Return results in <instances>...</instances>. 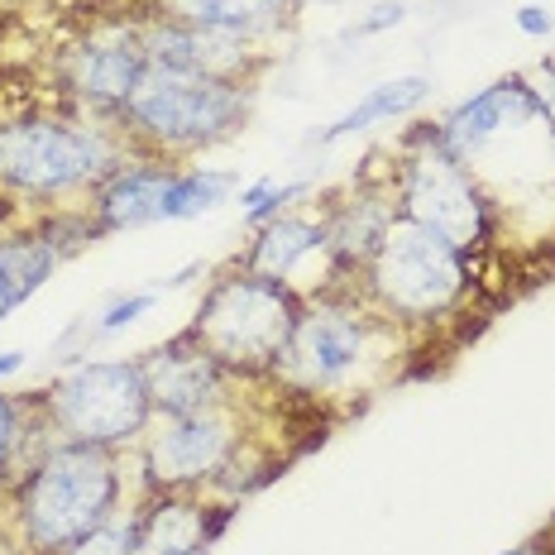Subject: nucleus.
<instances>
[{"label": "nucleus", "mask_w": 555, "mask_h": 555, "mask_svg": "<svg viewBox=\"0 0 555 555\" xmlns=\"http://www.w3.org/2000/svg\"><path fill=\"white\" fill-rule=\"evenodd\" d=\"M144 67H149V53H144L139 25H111L101 34L77 39L73 49H63V57H57V82L73 91L87 111L115 115L130 101Z\"/></svg>", "instance_id": "10"}, {"label": "nucleus", "mask_w": 555, "mask_h": 555, "mask_svg": "<svg viewBox=\"0 0 555 555\" xmlns=\"http://www.w3.org/2000/svg\"><path fill=\"white\" fill-rule=\"evenodd\" d=\"M392 221H398V202L388 192H354L350 202H340L326 221L331 269L360 278L369 269V259L378 254V245H384Z\"/></svg>", "instance_id": "16"}, {"label": "nucleus", "mask_w": 555, "mask_h": 555, "mask_svg": "<svg viewBox=\"0 0 555 555\" xmlns=\"http://www.w3.org/2000/svg\"><path fill=\"white\" fill-rule=\"evenodd\" d=\"M311 254H326V221H307V216H287L283 211V216H273L269 225L254 230V245L245 249L240 269L287 283V278L302 269V259H311Z\"/></svg>", "instance_id": "18"}, {"label": "nucleus", "mask_w": 555, "mask_h": 555, "mask_svg": "<svg viewBox=\"0 0 555 555\" xmlns=\"http://www.w3.org/2000/svg\"><path fill=\"white\" fill-rule=\"evenodd\" d=\"M531 96H537V111L555 139V57H541V82L531 87Z\"/></svg>", "instance_id": "26"}, {"label": "nucleus", "mask_w": 555, "mask_h": 555, "mask_svg": "<svg viewBox=\"0 0 555 555\" xmlns=\"http://www.w3.org/2000/svg\"><path fill=\"white\" fill-rule=\"evenodd\" d=\"M364 293L384 317L398 321H441L469 297V254L446 245L441 235H431L426 225L398 221L388 225L384 245L369 259Z\"/></svg>", "instance_id": "5"}, {"label": "nucleus", "mask_w": 555, "mask_h": 555, "mask_svg": "<svg viewBox=\"0 0 555 555\" xmlns=\"http://www.w3.org/2000/svg\"><path fill=\"white\" fill-rule=\"evenodd\" d=\"M302 307L307 302L297 297L293 283L235 269L211 283L188 331L230 374H278L287 340L302 321Z\"/></svg>", "instance_id": "4"}, {"label": "nucleus", "mask_w": 555, "mask_h": 555, "mask_svg": "<svg viewBox=\"0 0 555 555\" xmlns=\"http://www.w3.org/2000/svg\"><path fill=\"white\" fill-rule=\"evenodd\" d=\"M240 446H245V431L225 402L188 416H164L158 431L144 436L149 483L158 493H196L202 483H225Z\"/></svg>", "instance_id": "8"}, {"label": "nucleus", "mask_w": 555, "mask_h": 555, "mask_svg": "<svg viewBox=\"0 0 555 555\" xmlns=\"http://www.w3.org/2000/svg\"><path fill=\"white\" fill-rule=\"evenodd\" d=\"M120 120H67V115H10L0 120V192L20 202H57L91 192L125 164Z\"/></svg>", "instance_id": "2"}, {"label": "nucleus", "mask_w": 555, "mask_h": 555, "mask_svg": "<svg viewBox=\"0 0 555 555\" xmlns=\"http://www.w3.org/2000/svg\"><path fill=\"white\" fill-rule=\"evenodd\" d=\"M139 369H144L149 398H154V416H188L225 402L230 369L192 331H178L172 340L144 350Z\"/></svg>", "instance_id": "12"}, {"label": "nucleus", "mask_w": 555, "mask_h": 555, "mask_svg": "<svg viewBox=\"0 0 555 555\" xmlns=\"http://www.w3.org/2000/svg\"><path fill=\"white\" fill-rule=\"evenodd\" d=\"M57 441L77 446H130L154 426V398H149L139 360H91L57 374L39 392Z\"/></svg>", "instance_id": "6"}, {"label": "nucleus", "mask_w": 555, "mask_h": 555, "mask_svg": "<svg viewBox=\"0 0 555 555\" xmlns=\"http://www.w3.org/2000/svg\"><path fill=\"white\" fill-rule=\"evenodd\" d=\"M507 555H537V551H531V546H517V551H507Z\"/></svg>", "instance_id": "31"}, {"label": "nucleus", "mask_w": 555, "mask_h": 555, "mask_svg": "<svg viewBox=\"0 0 555 555\" xmlns=\"http://www.w3.org/2000/svg\"><path fill=\"white\" fill-rule=\"evenodd\" d=\"M158 302V287H149V293H130V297H120V302H111L106 311H101V321H96V335H115V331H125V326H134L139 317H149Z\"/></svg>", "instance_id": "25"}, {"label": "nucleus", "mask_w": 555, "mask_h": 555, "mask_svg": "<svg viewBox=\"0 0 555 555\" xmlns=\"http://www.w3.org/2000/svg\"><path fill=\"white\" fill-rule=\"evenodd\" d=\"M517 29H522L527 39H546L555 29V20H551V10H541V5H522L517 10Z\"/></svg>", "instance_id": "28"}, {"label": "nucleus", "mask_w": 555, "mask_h": 555, "mask_svg": "<svg viewBox=\"0 0 555 555\" xmlns=\"http://www.w3.org/2000/svg\"><path fill=\"white\" fill-rule=\"evenodd\" d=\"M63 254L43 230H0V321L15 307H25L34 293L53 278Z\"/></svg>", "instance_id": "19"}, {"label": "nucleus", "mask_w": 555, "mask_h": 555, "mask_svg": "<svg viewBox=\"0 0 555 555\" xmlns=\"http://www.w3.org/2000/svg\"><path fill=\"white\" fill-rule=\"evenodd\" d=\"M297 5H311V0H293V10H297ZM321 5H331V0H321Z\"/></svg>", "instance_id": "32"}, {"label": "nucleus", "mask_w": 555, "mask_h": 555, "mask_svg": "<svg viewBox=\"0 0 555 555\" xmlns=\"http://www.w3.org/2000/svg\"><path fill=\"white\" fill-rule=\"evenodd\" d=\"M426 96H431V82H426V77H392V82L369 87L364 101H354V106L345 111L326 134H321V144H335V139H350V134L374 130V125L398 120V115H408V111L422 106Z\"/></svg>", "instance_id": "20"}, {"label": "nucleus", "mask_w": 555, "mask_h": 555, "mask_svg": "<svg viewBox=\"0 0 555 555\" xmlns=\"http://www.w3.org/2000/svg\"><path fill=\"white\" fill-rule=\"evenodd\" d=\"M249 115V87L216 82V77L172 73V67H144L130 101L115 111L125 139L149 158H178L202 154L221 144L245 125Z\"/></svg>", "instance_id": "3"}, {"label": "nucleus", "mask_w": 555, "mask_h": 555, "mask_svg": "<svg viewBox=\"0 0 555 555\" xmlns=\"http://www.w3.org/2000/svg\"><path fill=\"white\" fill-rule=\"evenodd\" d=\"M392 202H398V216L426 225L431 235H441L446 245H455L460 254L483 249L493 240V230H499L493 202L479 192L469 168L441 144L436 130H416L408 139Z\"/></svg>", "instance_id": "7"}, {"label": "nucleus", "mask_w": 555, "mask_h": 555, "mask_svg": "<svg viewBox=\"0 0 555 555\" xmlns=\"http://www.w3.org/2000/svg\"><path fill=\"white\" fill-rule=\"evenodd\" d=\"M154 15L182 20V25L225 29L249 43L273 39L278 29L293 20V0H149Z\"/></svg>", "instance_id": "17"}, {"label": "nucleus", "mask_w": 555, "mask_h": 555, "mask_svg": "<svg viewBox=\"0 0 555 555\" xmlns=\"http://www.w3.org/2000/svg\"><path fill=\"white\" fill-rule=\"evenodd\" d=\"M43 426H49V416H43L39 398H10V392H0V483L20 479L53 446V441H39Z\"/></svg>", "instance_id": "21"}, {"label": "nucleus", "mask_w": 555, "mask_h": 555, "mask_svg": "<svg viewBox=\"0 0 555 555\" xmlns=\"http://www.w3.org/2000/svg\"><path fill=\"white\" fill-rule=\"evenodd\" d=\"M408 20V5H398V0H388V5H374V15L360 20V34H378V29H392Z\"/></svg>", "instance_id": "27"}, {"label": "nucleus", "mask_w": 555, "mask_h": 555, "mask_svg": "<svg viewBox=\"0 0 555 555\" xmlns=\"http://www.w3.org/2000/svg\"><path fill=\"white\" fill-rule=\"evenodd\" d=\"M235 192V172H216V168H178L168 192V211L164 221H192V216L216 211L221 202H230Z\"/></svg>", "instance_id": "22"}, {"label": "nucleus", "mask_w": 555, "mask_h": 555, "mask_svg": "<svg viewBox=\"0 0 555 555\" xmlns=\"http://www.w3.org/2000/svg\"><path fill=\"white\" fill-rule=\"evenodd\" d=\"M120 507V465L115 450L53 441L15 479V522L20 541L34 555H63L106 527Z\"/></svg>", "instance_id": "1"}, {"label": "nucleus", "mask_w": 555, "mask_h": 555, "mask_svg": "<svg viewBox=\"0 0 555 555\" xmlns=\"http://www.w3.org/2000/svg\"><path fill=\"white\" fill-rule=\"evenodd\" d=\"M172 178H178V164H168V158H149V154L130 158V164H120L111 178H101L91 188V221L101 225V235L164 221Z\"/></svg>", "instance_id": "15"}, {"label": "nucleus", "mask_w": 555, "mask_h": 555, "mask_svg": "<svg viewBox=\"0 0 555 555\" xmlns=\"http://www.w3.org/2000/svg\"><path fill=\"white\" fill-rule=\"evenodd\" d=\"M537 120H541V111H537V96H531V82L527 77H503V82L483 87L479 96L460 101V106L436 125V134H441V144L465 164V158H474L503 130H522V125H537Z\"/></svg>", "instance_id": "13"}, {"label": "nucleus", "mask_w": 555, "mask_h": 555, "mask_svg": "<svg viewBox=\"0 0 555 555\" xmlns=\"http://www.w3.org/2000/svg\"><path fill=\"white\" fill-rule=\"evenodd\" d=\"M134 546H139L134 517H111L106 527H96L91 537H82L77 546H67L63 555H134Z\"/></svg>", "instance_id": "24"}, {"label": "nucleus", "mask_w": 555, "mask_h": 555, "mask_svg": "<svg viewBox=\"0 0 555 555\" xmlns=\"http://www.w3.org/2000/svg\"><path fill=\"white\" fill-rule=\"evenodd\" d=\"M235 503H202L192 493H158L134 513L139 546L134 555H206L216 537L230 527Z\"/></svg>", "instance_id": "14"}, {"label": "nucleus", "mask_w": 555, "mask_h": 555, "mask_svg": "<svg viewBox=\"0 0 555 555\" xmlns=\"http://www.w3.org/2000/svg\"><path fill=\"white\" fill-rule=\"evenodd\" d=\"M302 192H307V182H273V178L254 182V188L240 192V202H245V221H249L254 230L269 225L273 216H283V206L297 202Z\"/></svg>", "instance_id": "23"}, {"label": "nucleus", "mask_w": 555, "mask_h": 555, "mask_svg": "<svg viewBox=\"0 0 555 555\" xmlns=\"http://www.w3.org/2000/svg\"><path fill=\"white\" fill-rule=\"evenodd\" d=\"M139 34H144L149 63L172 67V73H196V77H216V82L249 87V77L263 67L259 43L225 34V29H202V25H182V20H168V15H149V20H139Z\"/></svg>", "instance_id": "11"}, {"label": "nucleus", "mask_w": 555, "mask_h": 555, "mask_svg": "<svg viewBox=\"0 0 555 555\" xmlns=\"http://www.w3.org/2000/svg\"><path fill=\"white\" fill-rule=\"evenodd\" d=\"M0 221H10V206H5V192H0Z\"/></svg>", "instance_id": "30"}, {"label": "nucleus", "mask_w": 555, "mask_h": 555, "mask_svg": "<svg viewBox=\"0 0 555 555\" xmlns=\"http://www.w3.org/2000/svg\"><path fill=\"white\" fill-rule=\"evenodd\" d=\"M20 369H25V350H5V354H0V378L20 374Z\"/></svg>", "instance_id": "29"}, {"label": "nucleus", "mask_w": 555, "mask_h": 555, "mask_svg": "<svg viewBox=\"0 0 555 555\" xmlns=\"http://www.w3.org/2000/svg\"><path fill=\"white\" fill-rule=\"evenodd\" d=\"M364 354H369V317L354 302L321 297V302L302 307V321H297L293 340H287L278 378H287L297 392H331L350 384L354 369L364 364Z\"/></svg>", "instance_id": "9"}]
</instances>
